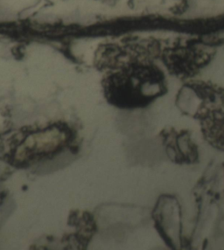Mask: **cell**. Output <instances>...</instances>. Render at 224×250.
Listing matches in <instances>:
<instances>
[{"label": "cell", "instance_id": "obj_1", "mask_svg": "<svg viewBox=\"0 0 224 250\" xmlns=\"http://www.w3.org/2000/svg\"><path fill=\"white\" fill-rule=\"evenodd\" d=\"M181 206L176 198L161 196L153 210V220L160 237L172 249L181 247Z\"/></svg>", "mask_w": 224, "mask_h": 250}, {"label": "cell", "instance_id": "obj_2", "mask_svg": "<svg viewBox=\"0 0 224 250\" xmlns=\"http://www.w3.org/2000/svg\"><path fill=\"white\" fill-rule=\"evenodd\" d=\"M166 151L173 163L180 164H196L199 160L197 145L191 139L187 130L177 132L174 128L162 132Z\"/></svg>", "mask_w": 224, "mask_h": 250}]
</instances>
